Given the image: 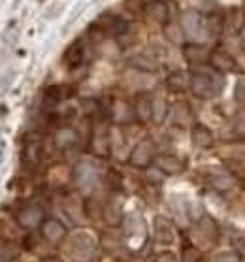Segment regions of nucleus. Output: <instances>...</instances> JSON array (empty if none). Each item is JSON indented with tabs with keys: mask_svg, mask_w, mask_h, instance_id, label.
I'll use <instances>...</instances> for the list:
<instances>
[{
	"mask_svg": "<svg viewBox=\"0 0 245 262\" xmlns=\"http://www.w3.org/2000/svg\"><path fill=\"white\" fill-rule=\"evenodd\" d=\"M91 145H93V151H95L96 157L108 159L109 153H112V138H109L108 130H96L93 140H91Z\"/></svg>",
	"mask_w": 245,
	"mask_h": 262,
	"instance_id": "4468645a",
	"label": "nucleus"
},
{
	"mask_svg": "<svg viewBox=\"0 0 245 262\" xmlns=\"http://www.w3.org/2000/svg\"><path fill=\"white\" fill-rule=\"evenodd\" d=\"M241 12H243V15H245V0H241Z\"/></svg>",
	"mask_w": 245,
	"mask_h": 262,
	"instance_id": "473e14b6",
	"label": "nucleus"
},
{
	"mask_svg": "<svg viewBox=\"0 0 245 262\" xmlns=\"http://www.w3.org/2000/svg\"><path fill=\"white\" fill-rule=\"evenodd\" d=\"M78 142V132L70 128V126H60L55 132V145L59 149H68L72 147L74 143Z\"/></svg>",
	"mask_w": 245,
	"mask_h": 262,
	"instance_id": "412c9836",
	"label": "nucleus"
},
{
	"mask_svg": "<svg viewBox=\"0 0 245 262\" xmlns=\"http://www.w3.org/2000/svg\"><path fill=\"white\" fill-rule=\"evenodd\" d=\"M40 230H42V236L46 242H49V244H60L62 239L66 238V234H68V230H66V227L60 223L59 219H46L42 223V227H40Z\"/></svg>",
	"mask_w": 245,
	"mask_h": 262,
	"instance_id": "1a4fd4ad",
	"label": "nucleus"
},
{
	"mask_svg": "<svg viewBox=\"0 0 245 262\" xmlns=\"http://www.w3.org/2000/svg\"><path fill=\"white\" fill-rule=\"evenodd\" d=\"M157 168L166 176H175V173L185 172L187 162L177 155H159L157 157Z\"/></svg>",
	"mask_w": 245,
	"mask_h": 262,
	"instance_id": "9b49d317",
	"label": "nucleus"
},
{
	"mask_svg": "<svg viewBox=\"0 0 245 262\" xmlns=\"http://www.w3.org/2000/svg\"><path fill=\"white\" fill-rule=\"evenodd\" d=\"M234 100L238 102L241 107H245V78L239 79L234 87Z\"/></svg>",
	"mask_w": 245,
	"mask_h": 262,
	"instance_id": "bb28decb",
	"label": "nucleus"
},
{
	"mask_svg": "<svg viewBox=\"0 0 245 262\" xmlns=\"http://www.w3.org/2000/svg\"><path fill=\"white\" fill-rule=\"evenodd\" d=\"M98 27H100L106 34L109 36H115V38H119V36H125L126 30H128V21L119 15H109V13H104L100 19H98Z\"/></svg>",
	"mask_w": 245,
	"mask_h": 262,
	"instance_id": "423d86ee",
	"label": "nucleus"
},
{
	"mask_svg": "<svg viewBox=\"0 0 245 262\" xmlns=\"http://www.w3.org/2000/svg\"><path fill=\"white\" fill-rule=\"evenodd\" d=\"M239 38H241V46L245 49V23L241 25V29H239Z\"/></svg>",
	"mask_w": 245,
	"mask_h": 262,
	"instance_id": "7c9ffc66",
	"label": "nucleus"
},
{
	"mask_svg": "<svg viewBox=\"0 0 245 262\" xmlns=\"http://www.w3.org/2000/svg\"><path fill=\"white\" fill-rule=\"evenodd\" d=\"M204 27H206L204 25V15L198 10H187L181 15V30L189 38H196V36L202 34Z\"/></svg>",
	"mask_w": 245,
	"mask_h": 262,
	"instance_id": "39448f33",
	"label": "nucleus"
},
{
	"mask_svg": "<svg viewBox=\"0 0 245 262\" xmlns=\"http://www.w3.org/2000/svg\"><path fill=\"white\" fill-rule=\"evenodd\" d=\"M168 114L172 117V125L177 126V128H192V123H194V114H192V107L183 100L173 102Z\"/></svg>",
	"mask_w": 245,
	"mask_h": 262,
	"instance_id": "20e7f679",
	"label": "nucleus"
},
{
	"mask_svg": "<svg viewBox=\"0 0 245 262\" xmlns=\"http://www.w3.org/2000/svg\"><path fill=\"white\" fill-rule=\"evenodd\" d=\"M234 138L236 140H245V119H238L234 125Z\"/></svg>",
	"mask_w": 245,
	"mask_h": 262,
	"instance_id": "c85d7f7f",
	"label": "nucleus"
},
{
	"mask_svg": "<svg viewBox=\"0 0 245 262\" xmlns=\"http://www.w3.org/2000/svg\"><path fill=\"white\" fill-rule=\"evenodd\" d=\"M43 221H46V213L40 204H29V206L21 208V211L17 213L19 227L25 230H34V228L42 227Z\"/></svg>",
	"mask_w": 245,
	"mask_h": 262,
	"instance_id": "7ed1b4c3",
	"label": "nucleus"
},
{
	"mask_svg": "<svg viewBox=\"0 0 245 262\" xmlns=\"http://www.w3.org/2000/svg\"><path fill=\"white\" fill-rule=\"evenodd\" d=\"M83 59H85L83 43H81V40H76L74 43H70V48L66 49L64 60L68 62V66H70V68H78V66H81Z\"/></svg>",
	"mask_w": 245,
	"mask_h": 262,
	"instance_id": "5701e85b",
	"label": "nucleus"
},
{
	"mask_svg": "<svg viewBox=\"0 0 245 262\" xmlns=\"http://www.w3.org/2000/svg\"><path fill=\"white\" fill-rule=\"evenodd\" d=\"M43 262H60V260H59V258H46Z\"/></svg>",
	"mask_w": 245,
	"mask_h": 262,
	"instance_id": "2f4dec72",
	"label": "nucleus"
},
{
	"mask_svg": "<svg viewBox=\"0 0 245 262\" xmlns=\"http://www.w3.org/2000/svg\"><path fill=\"white\" fill-rule=\"evenodd\" d=\"M128 64H130L132 68L142 70V72H157L159 70V62L147 53H138V55H134V57H130V59H128Z\"/></svg>",
	"mask_w": 245,
	"mask_h": 262,
	"instance_id": "4be33fe9",
	"label": "nucleus"
},
{
	"mask_svg": "<svg viewBox=\"0 0 245 262\" xmlns=\"http://www.w3.org/2000/svg\"><path fill=\"white\" fill-rule=\"evenodd\" d=\"M64 98H66V87H62V85H51L43 93V106L55 107L60 100H64Z\"/></svg>",
	"mask_w": 245,
	"mask_h": 262,
	"instance_id": "b1692460",
	"label": "nucleus"
},
{
	"mask_svg": "<svg viewBox=\"0 0 245 262\" xmlns=\"http://www.w3.org/2000/svg\"><path fill=\"white\" fill-rule=\"evenodd\" d=\"M109 117H112L117 125H125V123H130L132 119H136V115H134V107L125 100H115L114 102L112 112H109Z\"/></svg>",
	"mask_w": 245,
	"mask_h": 262,
	"instance_id": "ddd939ff",
	"label": "nucleus"
},
{
	"mask_svg": "<svg viewBox=\"0 0 245 262\" xmlns=\"http://www.w3.org/2000/svg\"><path fill=\"white\" fill-rule=\"evenodd\" d=\"M209 64L213 66V70L217 72H241L239 70L238 60L234 59L230 53H227L225 49L211 51V55H209Z\"/></svg>",
	"mask_w": 245,
	"mask_h": 262,
	"instance_id": "6e6552de",
	"label": "nucleus"
},
{
	"mask_svg": "<svg viewBox=\"0 0 245 262\" xmlns=\"http://www.w3.org/2000/svg\"><path fill=\"white\" fill-rule=\"evenodd\" d=\"M213 262H239V256L236 253H232V251H227V253L217 255Z\"/></svg>",
	"mask_w": 245,
	"mask_h": 262,
	"instance_id": "cd10ccee",
	"label": "nucleus"
},
{
	"mask_svg": "<svg viewBox=\"0 0 245 262\" xmlns=\"http://www.w3.org/2000/svg\"><path fill=\"white\" fill-rule=\"evenodd\" d=\"M153 161H155V143L149 138L138 142L128 155V162L134 168H149Z\"/></svg>",
	"mask_w": 245,
	"mask_h": 262,
	"instance_id": "f03ea898",
	"label": "nucleus"
},
{
	"mask_svg": "<svg viewBox=\"0 0 245 262\" xmlns=\"http://www.w3.org/2000/svg\"><path fill=\"white\" fill-rule=\"evenodd\" d=\"M144 13L149 21H155V23L166 25L168 21V4L164 0H151L147 4H144Z\"/></svg>",
	"mask_w": 245,
	"mask_h": 262,
	"instance_id": "f8f14e48",
	"label": "nucleus"
},
{
	"mask_svg": "<svg viewBox=\"0 0 245 262\" xmlns=\"http://www.w3.org/2000/svg\"><path fill=\"white\" fill-rule=\"evenodd\" d=\"M209 51L206 46L198 42H191L183 46V57L191 66H202L206 62H209Z\"/></svg>",
	"mask_w": 245,
	"mask_h": 262,
	"instance_id": "9d476101",
	"label": "nucleus"
},
{
	"mask_svg": "<svg viewBox=\"0 0 245 262\" xmlns=\"http://www.w3.org/2000/svg\"><path fill=\"white\" fill-rule=\"evenodd\" d=\"M222 89V79L213 72L192 70L191 72V93L200 100H209Z\"/></svg>",
	"mask_w": 245,
	"mask_h": 262,
	"instance_id": "f257e3e1",
	"label": "nucleus"
},
{
	"mask_svg": "<svg viewBox=\"0 0 245 262\" xmlns=\"http://www.w3.org/2000/svg\"><path fill=\"white\" fill-rule=\"evenodd\" d=\"M42 159V143L40 142H27L25 143V149H23V162L25 166L29 168H34L40 162Z\"/></svg>",
	"mask_w": 245,
	"mask_h": 262,
	"instance_id": "a211bd4d",
	"label": "nucleus"
},
{
	"mask_svg": "<svg viewBox=\"0 0 245 262\" xmlns=\"http://www.w3.org/2000/svg\"><path fill=\"white\" fill-rule=\"evenodd\" d=\"M208 185L219 192H227L234 187V178H232V173H221V172L209 173Z\"/></svg>",
	"mask_w": 245,
	"mask_h": 262,
	"instance_id": "6ab92c4d",
	"label": "nucleus"
},
{
	"mask_svg": "<svg viewBox=\"0 0 245 262\" xmlns=\"http://www.w3.org/2000/svg\"><path fill=\"white\" fill-rule=\"evenodd\" d=\"M104 219H106V223L112 225V227L121 225V223H123V209H121L119 204H115V202L108 204L106 209H104Z\"/></svg>",
	"mask_w": 245,
	"mask_h": 262,
	"instance_id": "393cba45",
	"label": "nucleus"
},
{
	"mask_svg": "<svg viewBox=\"0 0 245 262\" xmlns=\"http://www.w3.org/2000/svg\"><path fill=\"white\" fill-rule=\"evenodd\" d=\"M155 236L161 244H170L173 242L175 234H173V225L164 217H157L155 219Z\"/></svg>",
	"mask_w": 245,
	"mask_h": 262,
	"instance_id": "aec40b11",
	"label": "nucleus"
},
{
	"mask_svg": "<svg viewBox=\"0 0 245 262\" xmlns=\"http://www.w3.org/2000/svg\"><path fill=\"white\" fill-rule=\"evenodd\" d=\"M191 138L194 145L200 149H208L215 143V138H213V132L209 130L206 125H194L191 128Z\"/></svg>",
	"mask_w": 245,
	"mask_h": 262,
	"instance_id": "f3484780",
	"label": "nucleus"
},
{
	"mask_svg": "<svg viewBox=\"0 0 245 262\" xmlns=\"http://www.w3.org/2000/svg\"><path fill=\"white\" fill-rule=\"evenodd\" d=\"M168 110H170V106L166 104L164 98H153V121H155V123L161 125L162 121L166 119Z\"/></svg>",
	"mask_w": 245,
	"mask_h": 262,
	"instance_id": "a878e982",
	"label": "nucleus"
},
{
	"mask_svg": "<svg viewBox=\"0 0 245 262\" xmlns=\"http://www.w3.org/2000/svg\"><path fill=\"white\" fill-rule=\"evenodd\" d=\"M132 107H134L136 121H140V123H149L153 119V100L147 95H138Z\"/></svg>",
	"mask_w": 245,
	"mask_h": 262,
	"instance_id": "2eb2a0df",
	"label": "nucleus"
},
{
	"mask_svg": "<svg viewBox=\"0 0 245 262\" xmlns=\"http://www.w3.org/2000/svg\"><path fill=\"white\" fill-rule=\"evenodd\" d=\"M74 179L79 185V189H91L98 181V172H96V168L91 162L83 161L74 168Z\"/></svg>",
	"mask_w": 245,
	"mask_h": 262,
	"instance_id": "0eeeda50",
	"label": "nucleus"
},
{
	"mask_svg": "<svg viewBox=\"0 0 245 262\" xmlns=\"http://www.w3.org/2000/svg\"><path fill=\"white\" fill-rule=\"evenodd\" d=\"M157 262H177V258H175L173 253L164 251V253H161V255H157Z\"/></svg>",
	"mask_w": 245,
	"mask_h": 262,
	"instance_id": "c756f323",
	"label": "nucleus"
},
{
	"mask_svg": "<svg viewBox=\"0 0 245 262\" xmlns=\"http://www.w3.org/2000/svg\"><path fill=\"white\" fill-rule=\"evenodd\" d=\"M166 85L172 93H185L187 89H191V74L185 70L173 72L168 76Z\"/></svg>",
	"mask_w": 245,
	"mask_h": 262,
	"instance_id": "dca6fc26",
	"label": "nucleus"
}]
</instances>
